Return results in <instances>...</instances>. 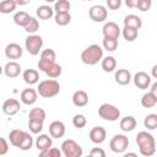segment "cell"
<instances>
[{"mask_svg":"<svg viewBox=\"0 0 157 157\" xmlns=\"http://www.w3.org/2000/svg\"><path fill=\"white\" fill-rule=\"evenodd\" d=\"M136 144L139 146V151L142 156L150 157L156 152V141L155 137L147 131H140L136 135Z\"/></svg>","mask_w":157,"mask_h":157,"instance_id":"6da1fadb","label":"cell"},{"mask_svg":"<svg viewBox=\"0 0 157 157\" xmlns=\"http://www.w3.org/2000/svg\"><path fill=\"white\" fill-rule=\"evenodd\" d=\"M103 58V49L98 44H91L81 53V60L86 65H96Z\"/></svg>","mask_w":157,"mask_h":157,"instance_id":"7a4b0ae2","label":"cell"},{"mask_svg":"<svg viewBox=\"0 0 157 157\" xmlns=\"http://www.w3.org/2000/svg\"><path fill=\"white\" fill-rule=\"evenodd\" d=\"M37 92L43 98H52L60 92V85L56 80H44L39 82Z\"/></svg>","mask_w":157,"mask_h":157,"instance_id":"3957f363","label":"cell"},{"mask_svg":"<svg viewBox=\"0 0 157 157\" xmlns=\"http://www.w3.org/2000/svg\"><path fill=\"white\" fill-rule=\"evenodd\" d=\"M38 69L43 71L45 75H48L52 78H56L61 75V66L56 64L55 61L45 60V59H39L38 61Z\"/></svg>","mask_w":157,"mask_h":157,"instance_id":"277c9868","label":"cell"},{"mask_svg":"<svg viewBox=\"0 0 157 157\" xmlns=\"http://www.w3.org/2000/svg\"><path fill=\"white\" fill-rule=\"evenodd\" d=\"M98 115L108 121H115L119 119L120 117V110L113 105V104H108V103H103L101 104V107L98 108Z\"/></svg>","mask_w":157,"mask_h":157,"instance_id":"5b68a950","label":"cell"},{"mask_svg":"<svg viewBox=\"0 0 157 157\" xmlns=\"http://www.w3.org/2000/svg\"><path fill=\"white\" fill-rule=\"evenodd\" d=\"M61 153L65 157H80L82 156V147L75 140L67 139L61 144Z\"/></svg>","mask_w":157,"mask_h":157,"instance_id":"8992f818","label":"cell"},{"mask_svg":"<svg viewBox=\"0 0 157 157\" xmlns=\"http://www.w3.org/2000/svg\"><path fill=\"white\" fill-rule=\"evenodd\" d=\"M25 47L31 55H37L43 47V39L38 34H29L25 40Z\"/></svg>","mask_w":157,"mask_h":157,"instance_id":"52a82bcc","label":"cell"},{"mask_svg":"<svg viewBox=\"0 0 157 157\" xmlns=\"http://www.w3.org/2000/svg\"><path fill=\"white\" fill-rule=\"evenodd\" d=\"M109 147L115 153H124L125 150L129 147V139L123 134H117L112 137Z\"/></svg>","mask_w":157,"mask_h":157,"instance_id":"ba28073f","label":"cell"},{"mask_svg":"<svg viewBox=\"0 0 157 157\" xmlns=\"http://www.w3.org/2000/svg\"><path fill=\"white\" fill-rule=\"evenodd\" d=\"M88 15H90V18L92 21H94V22H103L104 20H107L108 12H107L104 6H102V5H93V6H91V9L88 11Z\"/></svg>","mask_w":157,"mask_h":157,"instance_id":"9c48e42d","label":"cell"},{"mask_svg":"<svg viewBox=\"0 0 157 157\" xmlns=\"http://www.w3.org/2000/svg\"><path fill=\"white\" fill-rule=\"evenodd\" d=\"M134 83L137 88L140 90H146L148 88V86L151 85V77L148 74L144 72V71H139L135 74L134 76Z\"/></svg>","mask_w":157,"mask_h":157,"instance_id":"30bf717a","label":"cell"},{"mask_svg":"<svg viewBox=\"0 0 157 157\" xmlns=\"http://www.w3.org/2000/svg\"><path fill=\"white\" fill-rule=\"evenodd\" d=\"M107 137V131L103 126H94L90 131V140L93 144H102Z\"/></svg>","mask_w":157,"mask_h":157,"instance_id":"8fae6325","label":"cell"},{"mask_svg":"<svg viewBox=\"0 0 157 157\" xmlns=\"http://www.w3.org/2000/svg\"><path fill=\"white\" fill-rule=\"evenodd\" d=\"M103 36L108 37V38H115L118 39L120 36V28L115 22H107L104 23L103 28H102Z\"/></svg>","mask_w":157,"mask_h":157,"instance_id":"7c38bea8","label":"cell"},{"mask_svg":"<svg viewBox=\"0 0 157 157\" xmlns=\"http://www.w3.org/2000/svg\"><path fill=\"white\" fill-rule=\"evenodd\" d=\"M20 102L15 98H9L2 103V112L6 115H15L20 110Z\"/></svg>","mask_w":157,"mask_h":157,"instance_id":"4fadbf2b","label":"cell"},{"mask_svg":"<svg viewBox=\"0 0 157 157\" xmlns=\"http://www.w3.org/2000/svg\"><path fill=\"white\" fill-rule=\"evenodd\" d=\"M38 92L34 88H26L21 92V101L26 105H32L37 102Z\"/></svg>","mask_w":157,"mask_h":157,"instance_id":"5bb4252c","label":"cell"},{"mask_svg":"<svg viewBox=\"0 0 157 157\" xmlns=\"http://www.w3.org/2000/svg\"><path fill=\"white\" fill-rule=\"evenodd\" d=\"M49 134L54 139H60L65 135V125L63 121L55 120L49 125Z\"/></svg>","mask_w":157,"mask_h":157,"instance_id":"9a60e30c","label":"cell"},{"mask_svg":"<svg viewBox=\"0 0 157 157\" xmlns=\"http://www.w3.org/2000/svg\"><path fill=\"white\" fill-rule=\"evenodd\" d=\"M5 55L7 59H18L22 55V48L17 43H10L5 48Z\"/></svg>","mask_w":157,"mask_h":157,"instance_id":"2e32d148","label":"cell"},{"mask_svg":"<svg viewBox=\"0 0 157 157\" xmlns=\"http://www.w3.org/2000/svg\"><path fill=\"white\" fill-rule=\"evenodd\" d=\"M4 72H5V75H6L7 77H10V78L17 77V76L20 75V72H21V66H20V64L16 63V61H9V63L5 65V67H4Z\"/></svg>","mask_w":157,"mask_h":157,"instance_id":"e0dca14e","label":"cell"},{"mask_svg":"<svg viewBox=\"0 0 157 157\" xmlns=\"http://www.w3.org/2000/svg\"><path fill=\"white\" fill-rule=\"evenodd\" d=\"M114 77H115V82L119 83V85H121V86H126L131 81V74L126 69H119L115 72V76Z\"/></svg>","mask_w":157,"mask_h":157,"instance_id":"ac0fdd59","label":"cell"},{"mask_svg":"<svg viewBox=\"0 0 157 157\" xmlns=\"http://www.w3.org/2000/svg\"><path fill=\"white\" fill-rule=\"evenodd\" d=\"M52 144H53V140L52 137H49L47 134H40L37 140H36V147L38 148V151H44L49 147H52Z\"/></svg>","mask_w":157,"mask_h":157,"instance_id":"d6986e66","label":"cell"},{"mask_svg":"<svg viewBox=\"0 0 157 157\" xmlns=\"http://www.w3.org/2000/svg\"><path fill=\"white\" fill-rule=\"evenodd\" d=\"M72 103L76 107H85L88 103V94L85 91H81V90L74 92V94H72Z\"/></svg>","mask_w":157,"mask_h":157,"instance_id":"ffe728a7","label":"cell"},{"mask_svg":"<svg viewBox=\"0 0 157 157\" xmlns=\"http://www.w3.org/2000/svg\"><path fill=\"white\" fill-rule=\"evenodd\" d=\"M120 129L125 132L128 131H132L135 128H136V119L131 115H128V117H124L121 120H120V124H119Z\"/></svg>","mask_w":157,"mask_h":157,"instance_id":"44dd1931","label":"cell"},{"mask_svg":"<svg viewBox=\"0 0 157 157\" xmlns=\"http://www.w3.org/2000/svg\"><path fill=\"white\" fill-rule=\"evenodd\" d=\"M22 77H23V81L26 83H28V85H34L39 80L38 71L34 70V69H27V70H25L23 74H22Z\"/></svg>","mask_w":157,"mask_h":157,"instance_id":"7402d4cb","label":"cell"},{"mask_svg":"<svg viewBox=\"0 0 157 157\" xmlns=\"http://www.w3.org/2000/svg\"><path fill=\"white\" fill-rule=\"evenodd\" d=\"M124 26H129V27L140 29L142 26V20L137 15H128L124 17Z\"/></svg>","mask_w":157,"mask_h":157,"instance_id":"603a6c76","label":"cell"},{"mask_svg":"<svg viewBox=\"0 0 157 157\" xmlns=\"http://www.w3.org/2000/svg\"><path fill=\"white\" fill-rule=\"evenodd\" d=\"M23 135H25V131H23V130H20V129H13V130H11L10 134H9L10 144H11L12 146L17 147V146L20 145V142H21Z\"/></svg>","mask_w":157,"mask_h":157,"instance_id":"cb8c5ba5","label":"cell"},{"mask_svg":"<svg viewBox=\"0 0 157 157\" xmlns=\"http://www.w3.org/2000/svg\"><path fill=\"white\" fill-rule=\"evenodd\" d=\"M36 13H37V17H39L40 20H49L54 15V10L48 5H42L37 9Z\"/></svg>","mask_w":157,"mask_h":157,"instance_id":"d4e9b609","label":"cell"},{"mask_svg":"<svg viewBox=\"0 0 157 157\" xmlns=\"http://www.w3.org/2000/svg\"><path fill=\"white\" fill-rule=\"evenodd\" d=\"M121 34L124 37L125 40L128 42H132L137 38V34H139V29L134 28V27H129V26H124L123 31H121Z\"/></svg>","mask_w":157,"mask_h":157,"instance_id":"484cf974","label":"cell"},{"mask_svg":"<svg viewBox=\"0 0 157 157\" xmlns=\"http://www.w3.org/2000/svg\"><path fill=\"white\" fill-rule=\"evenodd\" d=\"M117 67V60L113 56H105L102 58V69L105 72H112Z\"/></svg>","mask_w":157,"mask_h":157,"instance_id":"4316f807","label":"cell"},{"mask_svg":"<svg viewBox=\"0 0 157 157\" xmlns=\"http://www.w3.org/2000/svg\"><path fill=\"white\" fill-rule=\"evenodd\" d=\"M156 104H157V98L151 92H147V93H145L142 96V98H141V105L144 108H153Z\"/></svg>","mask_w":157,"mask_h":157,"instance_id":"83f0119b","label":"cell"},{"mask_svg":"<svg viewBox=\"0 0 157 157\" xmlns=\"http://www.w3.org/2000/svg\"><path fill=\"white\" fill-rule=\"evenodd\" d=\"M16 2L13 0H2L0 2V12L4 13V15H7V13H11L15 11L16 9Z\"/></svg>","mask_w":157,"mask_h":157,"instance_id":"f1b7e54d","label":"cell"},{"mask_svg":"<svg viewBox=\"0 0 157 157\" xmlns=\"http://www.w3.org/2000/svg\"><path fill=\"white\" fill-rule=\"evenodd\" d=\"M54 20H55V23L56 25H59V26H66L71 21V15L69 12H58V13H55Z\"/></svg>","mask_w":157,"mask_h":157,"instance_id":"f546056e","label":"cell"},{"mask_svg":"<svg viewBox=\"0 0 157 157\" xmlns=\"http://www.w3.org/2000/svg\"><path fill=\"white\" fill-rule=\"evenodd\" d=\"M29 15L26 12V11H18L13 15V22L17 25V26H25L27 23V21L29 20Z\"/></svg>","mask_w":157,"mask_h":157,"instance_id":"4dcf8cb0","label":"cell"},{"mask_svg":"<svg viewBox=\"0 0 157 157\" xmlns=\"http://www.w3.org/2000/svg\"><path fill=\"white\" fill-rule=\"evenodd\" d=\"M23 28H25V31H26L27 33L33 34V33H36V32L38 31V28H39V22H38V20H37L36 17H29V20H28L27 23L23 26Z\"/></svg>","mask_w":157,"mask_h":157,"instance_id":"1f68e13d","label":"cell"},{"mask_svg":"<svg viewBox=\"0 0 157 157\" xmlns=\"http://www.w3.org/2000/svg\"><path fill=\"white\" fill-rule=\"evenodd\" d=\"M32 145H33V137L28 132L25 131V135H23V137H22V140H21V142L17 147L22 151H28L32 147Z\"/></svg>","mask_w":157,"mask_h":157,"instance_id":"d6a6232c","label":"cell"},{"mask_svg":"<svg viewBox=\"0 0 157 157\" xmlns=\"http://www.w3.org/2000/svg\"><path fill=\"white\" fill-rule=\"evenodd\" d=\"M28 128L32 134H39L43 130V121L38 119H29L28 120Z\"/></svg>","mask_w":157,"mask_h":157,"instance_id":"836d02e7","label":"cell"},{"mask_svg":"<svg viewBox=\"0 0 157 157\" xmlns=\"http://www.w3.org/2000/svg\"><path fill=\"white\" fill-rule=\"evenodd\" d=\"M144 125L148 130H155L157 128V114H148L144 119Z\"/></svg>","mask_w":157,"mask_h":157,"instance_id":"e575fe53","label":"cell"},{"mask_svg":"<svg viewBox=\"0 0 157 157\" xmlns=\"http://www.w3.org/2000/svg\"><path fill=\"white\" fill-rule=\"evenodd\" d=\"M102 43H103V48H104L107 52H114V50L118 48V39H115V38L104 37Z\"/></svg>","mask_w":157,"mask_h":157,"instance_id":"d590c367","label":"cell"},{"mask_svg":"<svg viewBox=\"0 0 157 157\" xmlns=\"http://www.w3.org/2000/svg\"><path fill=\"white\" fill-rule=\"evenodd\" d=\"M53 10L56 13L58 12H69V10H70V2H69V0H56Z\"/></svg>","mask_w":157,"mask_h":157,"instance_id":"8d00e7d4","label":"cell"},{"mask_svg":"<svg viewBox=\"0 0 157 157\" xmlns=\"http://www.w3.org/2000/svg\"><path fill=\"white\" fill-rule=\"evenodd\" d=\"M45 117H47L45 110L42 109V108H39V107L33 108V109L29 112V119H38V120L44 121V120H45Z\"/></svg>","mask_w":157,"mask_h":157,"instance_id":"74e56055","label":"cell"},{"mask_svg":"<svg viewBox=\"0 0 157 157\" xmlns=\"http://www.w3.org/2000/svg\"><path fill=\"white\" fill-rule=\"evenodd\" d=\"M72 124H74L75 128L82 129V128H85V125L87 124V119H86V117H85L83 114H76V115H74V118H72Z\"/></svg>","mask_w":157,"mask_h":157,"instance_id":"f35d334b","label":"cell"},{"mask_svg":"<svg viewBox=\"0 0 157 157\" xmlns=\"http://www.w3.org/2000/svg\"><path fill=\"white\" fill-rule=\"evenodd\" d=\"M39 156L40 157H60L61 156V151L59 148H55V147H49V148H47L44 151H40Z\"/></svg>","mask_w":157,"mask_h":157,"instance_id":"ab89813d","label":"cell"},{"mask_svg":"<svg viewBox=\"0 0 157 157\" xmlns=\"http://www.w3.org/2000/svg\"><path fill=\"white\" fill-rule=\"evenodd\" d=\"M55 58H56V54L53 49L48 48V49H44L42 53H40V59H45V60H50V61H55Z\"/></svg>","mask_w":157,"mask_h":157,"instance_id":"60d3db41","label":"cell"},{"mask_svg":"<svg viewBox=\"0 0 157 157\" xmlns=\"http://www.w3.org/2000/svg\"><path fill=\"white\" fill-rule=\"evenodd\" d=\"M152 6V0H139L136 4V7L140 11H147Z\"/></svg>","mask_w":157,"mask_h":157,"instance_id":"b9f144b4","label":"cell"},{"mask_svg":"<svg viewBox=\"0 0 157 157\" xmlns=\"http://www.w3.org/2000/svg\"><path fill=\"white\" fill-rule=\"evenodd\" d=\"M9 151V145H7V141L4 139V137H0V156L2 155H6Z\"/></svg>","mask_w":157,"mask_h":157,"instance_id":"7bdbcfd3","label":"cell"},{"mask_svg":"<svg viewBox=\"0 0 157 157\" xmlns=\"http://www.w3.org/2000/svg\"><path fill=\"white\" fill-rule=\"evenodd\" d=\"M110 10H118L121 6V0H105Z\"/></svg>","mask_w":157,"mask_h":157,"instance_id":"ee69618b","label":"cell"},{"mask_svg":"<svg viewBox=\"0 0 157 157\" xmlns=\"http://www.w3.org/2000/svg\"><path fill=\"white\" fill-rule=\"evenodd\" d=\"M90 155L93 157H105V152L101 147H94L90 151Z\"/></svg>","mask_w":157,"mask_h":157,"instance_id":"f6af8a7d","label":"cell"},{"mask_svg":"<svg viewBox=\"0 0 157 157\" xmlns=\"http://www.w3.org/2000/svg\"><path fill=\"white\" fill-rule=\"evenodd\" d=\"M139 0H125V4L128 7L132 9V7H136V4H137Z\"/></svg>","mask_w":157,"mask_h":157,"instance_id":"bcb514c9","label":"cell"},{"mask_svg":"<svg viewBox=\"0 0 157 157\" xmlns=\"http://www.w3.org/2000/svg\"><path fill=\"white\" fill-rule=\"evenodd\" d=\"M156 98H157V82H153L152 86H151V91H150Z\"/></svg>","mask_w":157,"mask_h":157,"instance_id":"7dc6e473","label":"cell"},{"mask_svg":"<svg viewBox=\"0 0 157 157\" xmlns=\"http://www.w3.org/2000/svg\"><path fill=\"white\" fill-rule=\"evenodd\" d=\"M16 2V5H20V6H23V5H27L31 0H13Z\"/></svg>","mask_w":157,"mask_h":157,"instance_id":"c3c4849f","label":"cell"},{"mask_svg":"<svg viewBox=\"0 0 157 157\" xmlns=\"http://www.w3.org/2000/svg\"><path fill=\"white\" fill-rule=\"evenodd\" d=\"M152 76H153L155 78H157V65H155V66L152 67Z\"/></svg>","mask_w":157,"mask_h":157,"instance_id":"681fc988","label":"cell"},{"mask_svg":"<svg viewBox=\"0 0 157 157\" xmlns=\"http://www.w3.org/2000/svg\"><path fill=\"white\" fill-rule=\"evenodd\" d=\"M124 156H125V157H128V156H136V153H134V152H129V153H125Z\"/></svg>","mask_w":157,"mask_h":157,"instance_id":"f907efd6","label":"cell"},{"mask_svg":"<svg viewBox=\"0 0 157 157\" xmlns=\"http://www.w3.org/2000/svg\"><path fill=\"white\" fill-rule=\"evenodd\" d=\"M2 71H4V67H1V65H0V75L2 74Z\"/></svg>","mask_w":157,"mask_h":157,"instance_id":"816d5d0a","label":"cell"},{"mask_svg":"<svg viewBox=\"0 0 157 157\" xmlns=\"http://www.w3.org/2000/svg\"><path fill=\"white\" fill-rule=\"evenodd\" d=\"M44 1H47V2H54V1H56V0H44Z\"/></svg>","mask_w":157,"mask_h":157,"instance_id":"f5cc1de1","label":"cell"},{"mask_svg":"<svg viewBox=\"0 0 157 157\" xmlns=\"http://www.w3.org/2000/svg\"><path fill=\"white\" fill-rule=\"evenodd\" d=\"M82 1H92V0H82Z\"/></svg>","mask_w":157,"mask_h":157,"instance_id":"db71d44e","label":"cell"}]
</instances>
